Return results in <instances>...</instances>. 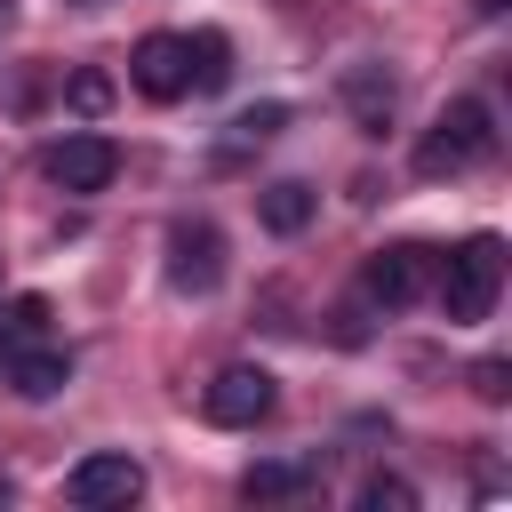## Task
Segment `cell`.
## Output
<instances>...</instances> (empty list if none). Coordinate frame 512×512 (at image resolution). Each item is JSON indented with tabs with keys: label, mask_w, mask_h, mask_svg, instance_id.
<instances>
[{
	"label": "cell",
	"mask_w": 512,
	"mask_h": 512,
	"mask_svg": "<svg viewBox=\"0 0 512 512\" xmlns=\"http://www.w3.org/2000/svg\"><path fill=\"white\" fill-rule=\"evenodd\" d=\"M184 64H192V88L216 96V88L232 80V40H224V32H192V40H184Z\"/></svg>",
	"instance_id": "13"
},
{
	"label": "cell",
	"mask_w": 512,
	"mask_h": 512,
	"mask_svg": "<svg viewBox=\"0 0 512 512\" xmlns=\"http://www.w3.org/2000/svg\"><path fill=\"white\" fill-rule=\"evenodd\" d=\"M432 280H440V248H424V240H392V248H376L360 264V288L384 312H408L416 296H432Z\"/></svg>",
	"instance_id": "3"
},
{
	"label": "cell",
	"mask_w": 512,
	"mask_h": 512,
	"mask_svg": "<svg viewBox=\"0 0 512 512\" xmlns=\"http://www.w3.org/2000/svg\"><path fill=\"white\" fill-rule=\"evenodd\" d=\"M128 80L152 96V104H176L192 88V64H184V32H144L136 56H128Z\"/></svg>",
	"instance_id": "8"
},
{
	"label": "cell",
	"mask_w": 512,
	"mask_h": 512,
	"mask_svg": "<svg viewBox=\"0 0 512 512\" xmlns=\"http://www.w3.org/2000/svg\"><path fill=\"white\" fill-rule=\"evenodd\" d=\"M320 480V456H256L248 472H240V496L248 504H288V496H304Z\"/></svg>",
	"instance_id": "11"
},
{
	"label": "cell",
	"mask_w": 512,
	"mask_h": 512,
	"mask_svg": "<svg viewBox=\"0 0 512 512\" xmlns=\"http://www.w3.org/2000/svg\"><path fill=\"white\" fill-rule=\"evenodd\" d=\"M0 376H8L24 400H56V392L72 384V352L48 344V336H40V344H8V352H0Z\"/></svg>",
	"instance_id": "9"
},
{
	"label": "cell",
	"mask_w": 512,
	"mask_h": 512,
	"mask_svg": "<svg viewBox=\"0 0 512 512\" xmlns=\"http://www.w3.org/2000/svg\"><path fill=\"white\" fill-rule=\"evenodd\" d=\"M48 176H56V192H104L120 176V144L96 136V128H80V136H64L48 152Z\"/></svg>",
	"instance_id": "7"
},
{
	"label": "cell",
	"mask_w": 512,
	"mask_h": 512,
	"mask_svg": "<svg viewBox=\"0 0 512 512\" xmlns=\"http://www.w3.org/2000/svg\"><path fill=\"white\" fill-rule=\"evenodd\" d=\"M224 280V232L216 224H176L168 232V288L176 296H216Z\"/></svg>",
	"instance_id": "6"
},
{
	"label": "cell",
	"mask_w": 512,
	"mask_h": 512,
	"mask_svg": "<svg viewBox=\"0 0 512 512\" xmlns=\"http://www.w3.org/2000/svg\"><path fill=\"white\" fill-rule=\"evenodd\" d=\"M440 312L456 320V328H472V320H488L496 312V288H504V240L496 232H472L456 256H440Z\"/></svg>",
	"instance_id": "2"
},
{
	"label": "cell",
	"mask_w": 512,
	"mask_h": 512,
	"mask_svg": "<svg viewBox=\"0 0 512 512\" xmlns=\"http://www.w3.org/2000/svg\"><path fill=\"white\" fill-rule=\"evenodd\" d=\"M280 128H288V104H272V96H264V104H248V112L232 120V144H272Z\"/></svg>",
	"instance_id": "16"
},
{
	"label": "cell",
	"mask_w": 512,
	"mask_h": 512,
	"mask_svg": "<svg viewBox=\"0 0 512 512\" xmlns=\"http://www.w3.org/2000/svg\"><path fill=\"white\" fill-rule=\"evenodd\" d=\"M272 400H280V384H272L264 368H224V376L200 392V416L224 424V432H248V424L272 416Z\"/></svg>",
	"instance_id": "5"
},
{
	"label": "cell",
	"mask_w": 512,
	"mask_h": 512,
	"mask_svg": "<svg viewBox=\"0 0 512 512\" xmlns=\"http://www.w3.org/2000/svg\"><path fill=\"white\" fill-rule=\"evenodd\" d=\"M64 104H72L80 120H104V112H112V72H96V64H80V72L64 80Z\"/></svg>",
	"instance_id": "14"
},
{
	"label": "cell",
	"mask_w": 512,
	"mask_h": 512,
	"mask_svg": "<svg viewBox=\"0 0 512 512\" xmlns=\"http://www.w3.org/2000/svg\"><path fill=\"white\" fill-rule=\"evenodd\" d=\"M0 8H8V0H0Z\"/></svg>",
	"instance_id": "20"
},
{
	"label": "cell",
	"mask_w": 512,
	"mask_h": 512,
	"mask_svg": "<svg viewBox=\"0 0 512 512\" xmlns=\"http://www.w3.org/2000/svg\"><path fill=\"white\" fill-rule=\"evenodd\" d=\"M488 144H496V112L480 104V96H448L440 112H432V128L416 136V176H464L472 160H488Z\"/></svg>",
	"instance_id": "1"
},
{
	"label": "cell",
	"mask_w": 512,
	"mask_h": 512,
	"mask_svg": "<svg viewBox=\"0 0 512 512\" xmlns=\"http://www.w3.org/2000/svg\"><path fill=\"white\" fill-rule=\"evenodd\" d=\"M392 104H400V88H392L384 64H352V72H344V112H352L360 136H384V128H392Z\"/></svg>",
	"instance_id": "10"
},
{
	"label": "cell",
	"mask_w": 512,
	"mask_h": 512,
	"mask_svg": "<svg viewBox=\"0 0 512 512\" xmlns=\"http://www.w3.org/2000/svg\"><path fill=\"white\" fill-rule=\"evenodd\" d=\"M64 496H72L80 512H112V504H136V496H144V464H136L128 448H96V456H80V464L64 472Z\"/></svg>",
	"instance_id": "4"
},
{
	"label": "cell",
	"mask_w": 512,
	"mask_h": 512,
	"mask_svg": "<svg viewBox=\"0 0 512 512\" xmlns=\"http://www.w3.org/2000/svg\"><path fill=\"white\" fill-rule=\"evenodd\" d=\"M480 16H504V0H480Z\"/></svg>",
	"instance_id": "19"
},
{
	"label": "cell",
	"mask_w": 512,
	"mask_h": 512,
	"mask_svg": "<svg viewBox=\"0 0 512 512\" xmlns=\"http://www.w3.org/2000/svg\"><path fill=\"white\" fill-rule=\"evenodd\" d=\"M0 320H8V344H40L56 312H48V296H16V304H8Z\"/></svg>",
	"instance_id": "17"
},
{
	"label": "cell",
	"mask_w": 512,
	"mask_h": 512,
	"mask_svg": "<svg viewBox=\"0 0 512 512\" xmlns=\"http://www.w3.org/2000/svg\"><path fill=\"white\" fill-rule=\"evenodd\" d=\"M312 216H320V192H312V184H296V176H280V184H264V192H256V224H264V232H280V240H296Z\"/></svg>",
	"instance_id": "12"
},
{
	"label": "cell",
	"mask_w": 512,
	"mask_h": 512,
	"mask_svg": "<svg viewBox=\"0 0 512 512\" xmlns=\"http://www.w3.org/2000/svg\"><path fill=\"white\" fill-rule=\"evenodd\" d=\"M360 512H416V488L400 472H368L360 480Z\"/></svg>",
	"instance_id": "15"
},
{
	"label": "cell",
	"mask_w": 512,
	"mask_h": 512,
	"mask_svg": "<svg viewBox=\"0 0 512 512\" xmlns=\"http://www.w3.org/2000/svg\"><path fill=\"white\" fill-rule=\"evenodd\" d=\"M472 392H480L488 408H504V400H512V360H480V368H472Z\"/></svg>",
	"instance_id": "18"
}]
</instances>
